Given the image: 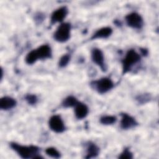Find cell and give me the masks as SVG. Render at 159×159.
<instances>
[{
    "label": "cell",
    "mask_w": 159,
    "mask_h": 159,
    "mask_svg": "<svg viewBox=\"0 0 159 159\" xmlns=\"http://www.w3.org/2000/svg\"><path fill=\"white\" fill-rule=\"evenodd\" d=\"M75 116L77 119L81 120L84 119L89 113V108L88 106L81 102H78V104L74 107Z\"/></svg>",
    "instance_id": "obj_11"
},
{
    "label": "cell",
    "mask_w": 159,
    "mask_h": 159,
    "mask_svg": "<svg viewBox=\"0 0 159 159\" xmlns=\"http://www.w3.org/2000/svg\"><path fill=\"white\" fill-rule=\"evenodd\" d=\"M68 13V9L66 6H61L55 9L51 14L50 24L62 23Z\"/></svg>",
    "instance_id": "obj_8"
},
{
    "label": "cell",
    "mask_w": 159,
    "mask_h": 159,
    "mask_svg": "<svg viewBox=\"0 0 159 159\" xmlns=\"http://www.w3.org/2000/svg\"><path fill=\"white\" fill-rule=\"evenodd\" d=\"M121 119L120 126L123 130H129L135 127L138 125V122L136 119L131 115L122 112L120 114Z\"/></svg>",
    "instance_id": "obj_9"
},
{
    "label": "cell",
    "mask_w": 159,
    "mask_h": 159,
    "mask_svg": "<svg viewBox=\"0 0 159 159\" xmlns=\"http://www.w3.org/2000/svg\"><path fill=\"white\" fill-rule=\"evenodd\" d=\"M71 59V56L70 54L68 53H66L63 55L58 60V65L59 66V67L60 68H64L65 66H66Z\"/></svg>",
    "instance_id": "obj_19"
},
{
    "label": "cell",
    "mask_w": 159,
    "mask_h": 159,
    "mask_svg": "<svg viewBox=\"0 0 159 159\" xmlns=\"http://www.w3.org/2000/svg\"><path fill=\"white\" fill-rule=\"evenodd\" d=\"M78 99L73 96H68L66 97L61 102V106L63 107L68 108L75 107L78 102Z\"/></svg>",
    "instance_id": "obj_15"
},
{
    "label": "cell",
    "mask_w": 159,
    "mask_h": 159,
    "mask_svg": "<svg viewBox=\"0 0 159 159\" xmlns=\"http://www.w3.org/2000/svg\"><path fill=\"white\" fill-rule=\"evenodd\" d=\"M151 99V97L149 94H143L141 95H139L137 97L136 100L138 101V102L140 104H145L147 102H148Z\"/></svg>",
    "instance_id": "obj_22"
},
{
    "label": "cell",
    "mask_w": 159,
    "mask_h": 159,
    "mask_svg": "<svg viewBox=\"0 0 159 159\" xmlns=\"http://www.w3.org/2000/svg\"><path fill=\"white\" fill-rule=\"evenodd\" d=\"M113 32V30L111 27H104L98 29L91 36V40L107 39L109 37Z\"/></svg>",
    "instance_id": "obj_12"
},
{
    "label": "cell",
    "mask_w": 159,
    "mask_h": 159,
    "mask_svg": "<svg viewBox=\"0 0 159 159\" xmlns=\"http://www.w3.org/2000/svg\"><path fill=\"white\" fill-rule=\"evenodd\" d=\"M17 105L16 100L10 96H4L0 99V109L3 111H9Z\"/></svg>",
    "instance_id": "obj_13"
},
{
    "label": "cell",
    "mask_w": 159,
    "mask_h": 159,
    "mask_svg": "<svg viewBox=\"0 0 159 159\" xmlns=\"http://www.w3.org/2000/svg\"><path fill=\"white\" fill-rule=\"evenodd\" d=\"M9 145L12 150L22 158L37 159L43 158L40 155V148L36 145H24L14 142H11Z\"/></svg>",
    "instance_id": "obj_1"
},
{
    "label": "cell",
    "mask_w": 159,
    "mask_h": 159,
    "mask_svg": "<svg viewBox=\"0 0 159 159\" xmlns=\"http://www.w3.org/2000/svg\"><path fill=\"white\" fill-rule=\"evenodd\" d=\"M38 60H39V58H38V57H37V55L36 53L35 49L30 51L27 54L25 58V63L29 65H32L34 64Z\"/></svg>",
    "instance_id": "obj_17"
},
{
    "label": "cell",
    "mask_w": 159,
    "mask_h": 159,
    "mask_svg": "<svg viewBox=\"0 0 159 159\" xmlns=\"http://www.w3.org/2000/svg\"><path fill=\"white\" fill-rule=\"evenodd\" d=\"M120 159H131L133 158V153L129 148H125L118 157Z\"/></svg>",
    "instance_id": "obj_20"
},
{
    "label": "cell",
    "mask_w": 159,
    "mask_h": 159,
    "mask_svg": "<svg viewBox=\"0 0 159 159\" xmlns=\"http://www.w3.org/2000/svg\"><path fill=\"white\" fill-rule=\"evenodd\" d=\"M141 55L134 49L129 50L121 60L122 73L125 75L130 71L134 65L141 61Z\"/></svg>",
    "instance_id": "obj_2"
},
{
    "label": "cell",
    "mask_w": 159,
    "mask_h": 159,
    "mask_svg": "<svg viewBox=\"0 0 159 159\" xmlns=\"http://www.w3.org/2000/svg\"><path fill=\"white\" fill-rule=\"evenodd\" d=\"M25 100L29 105H35L38 101V98L34 94H27L24 97Z\"/></svg>",
    "instance_id": "obj_21"
},
{
    "label": "cell",
    "mask_w": 159,
    "mask_h": 159,
    "mask_svg": "<svg viewBox=\"0 0 159 159\" xmlns=\"http://www.w3.org/2000/svg\"><path fill=\"white\" fill-rule=\"evenodd\" d=\"M125 20L127 25L134 29H142L144 25L143 17L140 14L135 12L128 14L125 17Z\"/></svg>",
    "instance_id": "obj_5"
},
{
    "label": "cell",
    "mask_w": 159,
    "mask_h": 159,
    "mask_svg": "<svg viewBox=\"0 0 159 159\" xmlns=\"http://www.w3.org/2000/svg\"><path fill=\"white\" fill-rule=\"evenodd\" d=\"M35 50L39 60L50 59L52 57V50L50 46L48 44H43L39 46Z\"/></svg>",
    "instance_id": "obj_10"
},
{
    "label": "cell",
    "mask_w": 159,
    "mask_h": 159,
    "mask_svg": "<svg viewBox=\"0 0 159 159\" xmlns=\"http://www.w3.org/2000/svg\"><path fill=\"white\" fill-rule=\"evenodd\" d=\"M45 153L53 158H59L61 157V153L55 147H50L45 149Z\"/></svg>",
    "instance_id": "obj_18"
},
{
    "label": "cell",
    "mask_w": 159,
    "mask_h": 159,
    "mask_svg": "<svg viewBox=\"0 0 159 159\" xmlns=\"http://www.w3.org/2000/svg\"><path fill=\"white\" fill-rule=\"evenodd\" d=\"M48 127L53 132L61 134L66 130L65 122L61 117L58 114H55L51 116L48 120Z\"/></svg>",
    "instance_id": "obj_6"
},
{
    "label": "cell",
    "mask_w": 159,
    "mask_h": 159,
    "mask_svg": "<svg viewBox=\"0 0 159 159\" xmlns=\"http://www.w3.org/2000/svg\"><path fill=\"white\" fill-rule=\"evenodd\" d=\"M71 25L69 22L61 23L53 33V39L60 43L67 42L71 37Z\"/></svg>",
    "instance_id": "obj_4"
},
{
    "label": "cell",
    "mask_w": 159,
    "mask_h": 159,
    "mask_svg": "<svg viewBox=\"0 0 159 159\" xmlns=\"http://www.w3.org/2000/svg\"><path fill=\"white\" fill-rule=\"evenodd\" d=\"M100 152L99 147L92 142H88L86 143L85 158H92L96 157Z\"/></svg>",
    "instance_id": "obj_14"
},
{
    "label": "cell",
    "mask_w": 159,
    "mask_h": 159,
    "mask_svg": "<svg viewBox=\"0 0 159 159\" xmlns=\"http://www.w3.org/2000/svg\"><path fill=\"white\" fill-rule=\"evenodd\" d=\"M91 58L92 61L98 66L102 71L106 72L107 67L105 62L104 55L102 51L99 48H93L91 53Z\"/></svg>",
    "instance_id": "obj_7"
},
{
    "label": "cell",
    "mask_w": 159,
    "mask_h": 159,
    "mask_svg": "<svg viewBox=\"0 0 159 159\" xmlns=\"http://www.w3.org/2000/svg\"><path fill=\"white\" fill-rule=\"evenodd\" d=\"M117 121V117L112 115L102 116L99 119V122L104 125H111L115 124Z\"/></svg>",
    "instance_id": "obj_16"
},
{
    "label": "cell",
    "mask_w": 159,
    "mask_h": 159,
    "mask_svg": "<svg viewBox=\"0 0 159 159\" xmlns=\"http://www.w3.org/2000/svg\"><path fill=\"white\" fill-rule=\"evenodd\" d=\"M90 85L93 89L100 94L109 92L114 87V83L109 77H102L94 80L91 82Z\"/></svg>",
    "instance_id": "obj_3"
}]
</instances>
